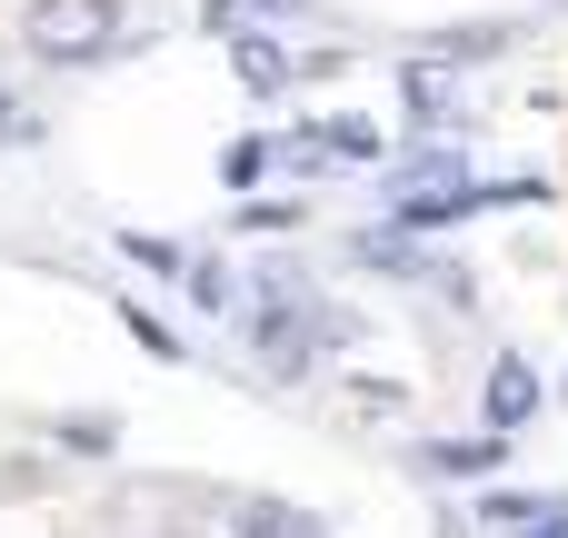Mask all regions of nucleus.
I'll use <instances>...</instances> for the list:
<instances>
[{"label":"nucleus","instance_id":"nucleus-4","mask_svg":"<svg viewBox=\"0 0 568 538\" xmlns=\"http://www.w3.org/2000/svg\"><path fill=\"white\" fill-rule=\"evenodd\" d=\"M399 100H409L419 130H459V120H469V110H459V80H449L439 60H409V70H399Z\"/></svg>","mask_w":568,"mask_h":538},{"label":"nucleus","instance_id":"nucleus-16","mask_svg":"<svg viewBox=\"0 0 568 538\" xmlns=\"http://www.w3.org/2000/svg\"><path fill=\"white\" fill-rule=\"evenodd\" d=\"M250 10H270V20H300V10H310V0H250Z\"/></svg>","mask_w":568,"mask_h":538},{"label":"nucleus","instance_id":"nucleus-10","mask_svg":"<svg viewBox=\"0 0 568 538\" xmlns=\"http://www.w3.org/2000/svg\"><path fill=\"white\" fill-rule=\"evenodd\" d=\"M120 250H130L140 270H160V280H180V270H190V250H180V240H150V230H120Z\"/></svg>","mask_w":568,"mask_h":538},{"label":"nucleus","instance_id":"nucleus-3","mask_svg":"<svg viewBox=\"0 0 568 538\" xmlns=\"http://www.w3.org/2000/svg\"><path fill=\"white\" fill-rule=\"evenodd\" d=\"M479 399H489V429H509V439H519V429L539 419V369H529L519 349H499V359H489V389H479Z\"/></svg>","mask_w":568,"mask_h":538},{"label":"nucleus","instance_id":"nucleus-13","mask_svg":"<svg viewBox=\"0 0 568 538\" xmlns=\"http://www.w3.org/2000/svg\"><path fill=\"white\" fill-rule=\"evenodd\" d=\"M290 220H300L290 200H250V210H240V230H290Z\"/></svg>","mask_w":568,"mask_h":538},{"label":"nucleus","instance_id":"nucleus-15","mask_svg":"<svg viewBox=\"0 0 568 538\" xmlns=\"http://www.w3.org/2000/svg\"><path fill=\"white\" fill-rule=\"evenodd\" d=\"M519 538H568V499L549 509V519H539V529H519Z\"/></svg>","mask_w":568,"mask_h":538},{"label":"nucleus","instance_id":"nucleus-11","mask_svg":"<svg viewBox=\"0 0 568 538\" xmlns=\"http://www.w3.org/2000/svg\"><path fill=\"white\" fill-rule=\"evenodd\" d=\"M180 280H190V300H200V309H240V280H230L220 260H190Z\"/></svg>","mask_w":568,"mask_h":538},{"label":"nucleus","instance_id":"nucleus-2","mask_svg":"<svg viewBox=\"0 0 568 538\" xmlns=\"http://www.w3.org/2000/svg\"><path fill=\"white\" fill-rule=\"evenodd\" d=\"M20 40L50 70H90V60L120 50V0H30L20 10Z\"/></svg>","mask_w":568,"mask_h":538},{"label":"nucleus","instance_id":"nucleus-14","mask_svg":"<svg viewBox=\"0 0 568 538\" xmlns=\"http://www.w3.org/2000/svg\"><path fill=\"white\" fill-rule=\"evenodd\" d=\"M0 140H30V120H20V100L0 90Z\"/></svg>","mask_w":568,"mask_h":538},{"label":"nucleus","instance_id":"nucleus-5","mask_svg":"<svg viewBox=\"0 0 568 538\" xmlns=\"http://www.w3.org/2000/svg\"><path fill=\"white\" fill-rule=\"evenodd\" d=\"M509 459V429H479V439H429L419 449V469H439V479H479V469H499Z\"/></svg>","mask_w":568,"mask_h":538},{"label":"nucleus","instance_id":"nucleus-6","mask_svg":"<svg viewBox=\"0 0 568 538\" xmlns=\"http://www.w3.org/2000/svg\"><path fill=\"white\" fill-rule=\"evenodd\" d=\"M230 70H240L250 90H290V50H280L270 30H240V40H230Z\"/></svg>","mask_w":568,"mask_h":538},{"label":"nucleus","instance_id":"nucleus-9","mask_svg":"<svg viewBox=\"0 0 568 538\" xmlns=\"http://www.w3.org/2000/svg\"><path fill=\"white\" fill-rule=\"evenodd\" d=\"M280 160H290L280 140H230V160H220V180H230V190H250V180H260V170H280Z\"/></svg>","mask_w":568,"mask_h":538},{"label":"nucleus","instance_id":"nucleus-12","mask_svg":"<svg viewBox=\"0 0 568 538\" xmlns=\"http://www.w3.org/2000/svg\"><path fill=\"white\" fill-rule=\"evenodd\" d=\"M200 20H210L220 40H240V30H250V0H200Z\"/></svg>","mask_w":568,"mask_h":538},{"label":"nucleus","instance_id":"nucleus-1","mask_svg":"<svg viewBox=\"0 0 568 538\" xmlns=\"http://www.w3.org/2000/svg\"><path fill=\"white\" fill-rule=\"evenodd\" d=\"M339 339H349V319H339L300 270H270V280H260V300H250V349H260L280 379H300V369H310L320 349H339Z\"/></svg>","mask_w":568,"mask_h":538},{"label":"nucleus","instance_id":"nucleus-7","mask_svg":"<svg viewBox=\"0 0 568 538\" xmlns=\"http://www.w3.org/2000/svg\"><path fill=\"white\" fill-rule=\"evenodd\" d=\"M549 509H559V499H539V489H489V499H479V519H489V529H539Z\"/></svg>","mask_w":568,"mask_h":538},{"label":"nucleus","instance_id":"nucleus-8","mask_svg":"<svg viewBox=\"0 0 568 538\" xmlns=\"http://www.w3.org/2000/svg\"><path fill=\"white\" fill-rule=\"evenodd\" d=\"M240 538H320V519H300V509L260 499V509H240Z\"/></svg>","mask_w":568,"mask_h":538}]
</instances>
